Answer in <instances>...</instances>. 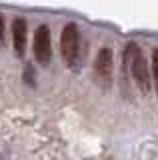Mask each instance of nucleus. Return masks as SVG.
<instances>
[{"label": "nucleus", "instance_id": "6e6552de", "mask_svg": "<svg viewBox=\"0 0 158 160\" xmlns=\"http://www.w3.org/2000/svg\"><path fill=\"white\" fill-rule=\"evenodd\" d=\"M6 40V26H4V16L0 14V42Z\"/></svg>", "mask_w": 158, "mask_h": 160}, {"label": "nucleus", "instance_id": "423d86ee", "mask_svg": "<svg viewBox=\"0 0 158 160\" xmlns=\"http://www.w3.org/2000/svg\"><path fill=\"white\" fill-rule=\"evenodd\" d=\"M152 76H154L156 92H158V48L152 50Z\"/></svg>", "mask_w": 158, "mask_h": 160}, {"label": "nucleus", "instance_id": "7ed1b4c3", "mask_svg": "<svg viewBox=\"0 0 158 160\" xmlns=\"http://www.w3.org/2000/svg\"><path fill=\"white\" fill-rule=\"evenodd\" d=\"M34 56L36 60L46 66L52 58V46H50V28L46 24L36 28V34H34Z\"/></svg>", "mask_w": 158, "mask_h": 160}, {"label": "nucleus", "instance_id": "20e7f679", "mask_svg": "<svg viewBox=\"0 0 158 160\" xmlns=\"http://www.w3.org/2000/svg\"><path fill=\"white\" fill-rule=\"evenodd\" d=\"M26 36H28V26L24 18H14L12 22V42H14V50L18 56H24L26 52Z\"/></svg>", "mask_w": 158, "mask_h": 160}, {"label": "nucleus", "instance_id": "f03ea898", "mask_svg": "<svg viewBox=\"0 0 158 160\" xmlns=\"http://www.w3.org/2000/svg\"><path fill=\"white\" fill-rule=\"evenodd\" d=\"M78 44H80V38H78L76 24H66L60 34V52L66 64H74L78 56Z\"/></svg>", "mask_w": 158, "mask_h": 160}, {"label": "nucleus", "instance_id": "39448f33", "mask_svg": "<svg viewBox=\"0 0 158 160\" xmlns=\"http://www.w3.org/2000/svg\"><path fill=\"white\" fill-rule=\"evenodd\" d=\"M94 72L104 82H108V78L112 76V50L110 48H102L98 52L96 62H94Z\"/></svg>", "mask_w": 158, "mask_h": 160}, {"label": "nucleus", "instance_id": "f257e3e1", "mask_svg": "<svg viewBox=\"0 0 158 160\" xmlns=\"http://www.w3.org/2000/svg\"><path fill=\"white\" fill-rule=\"evenodd\" d=\"M124 62H126V66H130L132 78H134L136 86L140 88V92L146 94L148 90H150V74H148V64H146V58L142 56L140 48H138L134 42H128L126 44Z\"/></svg>", "mask_w": 158, "mask_h": 160}, {"label": "nucleus", "instance_id": "0eeeda50", "mask_svg": "<svg viewBox=\"0 0 158 160\" xmlns=\"http://www.w3.org/2000/svg\"><path fill=\"white\" fill-rule=\"evenodd\" d=\"M24 80H26L28 84H34V72L30 66H26V70H24Z\"/></svg>", "mask_w": 158, "mask_h": 160}]
</instances>
